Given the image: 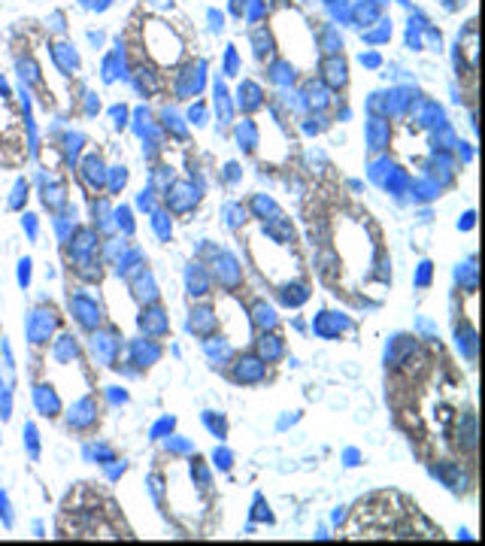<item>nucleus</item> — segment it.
<instances>
[{
    "label": "nucleus",
    "instance_id": "nucleus-1",
    "mask_svg": "<svg viewBox=\"0 0 485 546\" xmlns=\"http://www.w3.org/2000/svg\"><path fill=\"white\" fill-rule=\"evenodd\" d=\"M52 313H43V310H37V313L31 316V322H28V337H31V343H46L49 340V334H52V328H55V319H49Z\"/></svg>",
    "mask_w": 485,
    "mask_h": 546
},
{
    "label": "nucleus",
    "instance_id": "nucleus-2",
    "mask_svg": "<svg viewBox=\"0 0 485 546\" xmlns=\"http://www.w3.org/2000/svg\"><path fill=\"white\" fill-rule=\"evenodd\" d=\"M33 398H37V407L43 416H55L61 404H58V394L49 389V385H37V392H33Z\"/></svg>",
    "mask_w": 485,
    "mask_h": 546
},
{
    "label": "nucleus",
    "instance_id": "nucleus-3",
    "mask_svg": "<svg viewBox=\"0 0 485 546\" xmlns=\"http://www.w3.org/2000/svg\"><path fill=\"white\" fill-rule=\"evenodd\" d=\"M70 307H73V313L79 316V322L82 325H94V322H100V313H97V307L94 304H88L85 298H76V300H70Z\"/></svg>",
    "mask_w": 485,
    "mask_h": 546
},
{
    "label": "nucleus",
    "instance_id": "nucleus-4",
    "mask_svg": "<svg viewBox=\"0 0 485 546\" xmlns=\"http://www.w3.org/2000/svg\"><path fill=\"white\" fill-rule=\"evenodd\" d=\"M19 282L22 285L31 282V258H22V262H19Z\"/></svg>",
    "mask_w": 485,
    "mask_h": 546
}]
</instances>
